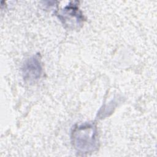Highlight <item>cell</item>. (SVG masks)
Here are the masks:
<instances>
[{
	"label": "cell",
	"mask_w": 157,
	"mask_h": 157,
	"mask_svg": "<svg viewBox=\"0 0 157 157\" xmlns=\"http://www.w3.org/2000/svg\"><path fill=\"white\" fill-rule=\"evenodd\" d=\"M42 67L39 58L34 56L30 58L25 64L23 68L24 78L29 80L38 79L41 74Z\"/></svg>",
	"instance_id": "cell-1"
}]
</instances>
